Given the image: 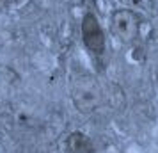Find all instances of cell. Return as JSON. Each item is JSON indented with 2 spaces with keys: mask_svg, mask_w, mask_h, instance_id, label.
Returning <instances> with one entry per match:
<instances>
[{
  "mask_svg": "<svg viewBox=\"0 0 158 153\" xmlns=\"http://www.w3.org/2000/svg\"><path fill=\"white\" fill-rule=\"evenodd\" d=\"M71 100L82 114H91L103 103V89L89 73H80L71 80Z\"/></svg>",
  "mask_w": 158,
  "mask_h": 153,
  "instance_id": "1",
  "label": "cell"
},
{
  "mask_svg": "<svg viewBox=\"0 0 158 153\" xmlns=\"http://www.w3.org/2000/svg\"><path fill=\"white\" fill-rule=\"evenodd\" d=\"M110 30L121 43H133L139 37L140 22L139 16L130 9H117L110 18Z\"/></svg>",
  "mask_w": 158,
  "mask_h": 153,
  "instance_id": "2",
  "label": "cell"
},
{
  "mask_svg": "<svg viewBox=\"0 0 158 153\" xmlns=\"http://www.w3.org/2000/svg\"><path fill=\"white\" fill-rule=\"evenodd\" d=\"M82 39L85 48L94 55H101L105 52V32L93 13H85L82 18Z\"/></svg>",
  "mask_w": 158,
  "mask_h": 153,
  "instance_id": "3",
  "label": "cell"
},
{
  "mask_svg": "<svg viewBox=\"0 0 158 153\" xmlns=\"http://www.w3.org/2000/svg\"><path fill=\"white\" fill-rule=\"evenodd\" d=\"M68 153H93L91 141L84 134L73 132L68 137Z\"/></svg>",
  "mask_w": 158,
  "mask_h": 153,
  "instance_id": "4",
  "label": "cell"
},
{
  "mask_svg": "<svg viewBox=\"0 0 158 153\" xmlns=\"http://www.w3.org/2000/svg\"><path fill=\"white\" fill-rule=\"evenodd\" d=\"M0 48H2V37H0Z\"/></svg>",
  "mask_w": 158,
  "mask_h": 153,
  "instance_id": "5",
  "label": "cell"
}]
</instances>
